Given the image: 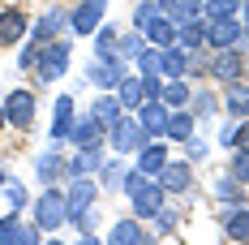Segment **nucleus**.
I'll use <instances>...</instances> for the list:
<instances>
[{
    "label": "nucleus",
    "mask_w": 249,
    "mask_h": 245,
    "mask_svg": "<svg viewBox=\"0 0 249 245\" xmlns=\"http://www.w3.org/2000/svg\"><path fill=\"white\" fill-rule=\"evenodd\" d=\"M124 189L133 198V215H138V220H155V211L163 207V185H159L155 176H142V172L133 168L124 176Z\"/></svg>",
    "instance_id": "obj_1"
},
{
    "label": "nucleus",
    "mask_w": 249,
    "mask_h": 245,
    "mask_svg": "<svg viewBox=\"0 0 249 245\" xmlns=\"http://www.w3.org/2000/svg\"><path fill=\"white\" fill-rule=\"evenodd\" d=\"M69 220V202H65V189H43L39 202H35V224H39V232H52V228H60V224Z\"/></svg>",
    "instance_id": "obj_2"
},
{
    "label": "nucleus",
    "mask_w": 249,
    "mask_h": 245,
    "mask_svg": "<svg viewBox=\"0 0 249 245\" xmlns=\"http://www.w3.org/2000/svg\"><path fill=\"white\" fill-rule=\"evenodd\" d=\"M69 56H73V43H65V39H52V43H43V48H39V56H35L39 77H43V82H56V77L69 69Z\"/></svg>",
    "instance_id": "obj_3"
},
{
    "label": "nucleus",
    "mask_w": 249,
    "mask_h": 245,
    "mask_svg": "<svg viewBox=\"0 0 249 245\" xmlns=\"http://www.w3.org/2000/svg\"><path fill=\"white\" fill-rule=\"evenodd\" d=\"M107 142H112V151L129 155V151H138L142 142H146V133H142L138 116H129V112H124V116H121L116 125H107Z\"/></svg>",
    "instance_id": "obj_4"
},
{
    "label": "nucleus",
    "mask_w": 249,
    "mask_h": 245,
    "mask_svg": "<svg viewBox=\"0 0 249 245\" xmlns=\"http://www.w3.org/2000/svg\"><path fill=\"white\" fill-rule=\"evenodd\" d=\"M103 13H107V0H77V9L69 13V26H73L77 35H95Z\"/></svg>",
    "instance_id": "obj_5"
},
{
    "label": "nucleus",
    "mask_w": 249,
    "mask_h": 245,
    "mask_svg": "<svg viewBox=\"0 0 249 245\" xmlns=\"http://www.w3.org/2000/svg\"><path fill=\"white\" fill-rule=\"evenodd\" d=\"M4 116H9V125H18V129H35V95L30 91H9Z\"/></svg>",
    "instance_id": "obj_6"
},
{
    "label": "nucleus",
    "mask_w": 249,
    "mask_h": 245,
    "mask_svg": "<svg viewBox=\"0 0 249 245\" xmlns=\"http://www.w3.org/2000/svg\"><path fill=\"white\" fill-rule=\"evenodd\" d=\"M39 241V224H22L18 211H9L0 220V245H35Z\"/></svg>",
    "instance_id": "obj_7"
},
{
    "label": "nucleus",
    "mask_w": 249,
    "mask_h": 245,
    "mask_svg": "<svg viewBox=\"0 0 249 245\" xmlns=\"http://www.w3.org/2000/svg\"><path fill=\"white\" fill-rule=\"evenodd\" d=\"M77 121V108L69 95L56 99V108H52V147H60V142H69V129H73Z\"/></svg>",
    "instance_id": "obj_8"
},
{
    "label": "nucleus",
    "mask_w": 249,
    "mask_h": 245,
    "mask_svg": "<svg viewBox=\"0 0 249 245\" xmlns=\"http://www.w3.org/2000/svg\"><path fill=\"white\" fill-rule=\"evenodd\" d=\"M95 198H99V185H95L90 176H69V189H65V202H69V215L86 211V207H90Z\"/></svg>",
    "instance_id": "obj_9"
},
{
    "label": "nucleus",
    "mask_w": 249,
    "mask_h": 245,
    "mask_svg": "<svg viewBox=\"0 0 249 245\" xmlns=\"http://www.w3.org/2000/svg\"><path fill=\"white\" fill-rule=\"evenodd\" d=\"M124 77V65L116 56H95V65H90V82L99 86V91H116Z\"/></svg>",
    "instance_id": "obj_10"
},
{
    "label": "nucleus",
    "mask_w": 249,
    "mask_h": 245,
    "mask_svg": "<svg viewBox=\"0 0 249 245\" xmlns=\"http://www.w3.org/2000/svg\"><path fill=\"white\" fill-rule=\"evenodd\" d=\"M103 133H107V125L90 112V116H82V121H73V129H69V142H73L77 151L82 147H99L103 142Z\"/></svg>",
    "instance_id": "obj_11"
},
{
    "label": "nucleus",
    "mask_w": 249,
    "mask_h": 245,
    "mask_svg": "<svg viewBox=\"0 0 249 245\" xmlns=\"http://www.w3.org/2000/svg\"><path fill=\"white\" fill-rule=\"evenodd\" d=\"M138 125H142L146 138H163V129H168V108H163V99L142 103V108H138Z\"/></svg>",
    "instance_id": "obj_12"
},
{
    "label": "nucleus",
    "mask_w": 249,
    "mask_h": 245,
    "mask_svg": "<svg viewBox=\"0 0 249 245\" xmlns=\"http://www.w3.org/2000/svg\"><path fill=\"white\" fill-rule=\"evenodd\" d=\"M241 69H245L241 48H219V52H215V60H211V74L219 77V82H236V77H241Z\"/></svg>",
    "instance_id": "obj_13"
},
{
    "label": "nucleus",
    "mask_w": 249,
    "mask_h": 245,
    "mask_svg": "<svg viewBox=\"0 0 249 245\" xmlns=\"http://www.w3.org/2000/svg\"><path fill=\"white\" fill-rule=\"evenodd\" d=\"M206 43L219 52V48H236L241 43V22L236 18H219V22L206 26Z\"/></svg>",
    "instance_id": "obj_14"
},
{
    "label": "nucleus",
    "mask_w": 249,
    "mask_h": 245,
    "mask_svg": "<svg viewBox=\"0 0 249 245\" xmlns=\"http://www.w3.org/2000/svg\"><path fill=\"white\" fill-rule=\"evenodd\" d=\"M30 22H26L22 9H0V43H22Z\"/></svg>",
    "instance_id": "obj_15"
},
{
    "label": "nucleus",
    "mask_w": 249,
    "mask_h": 245,
    "mask_svg": "<svg viewBox=\"0 0 249 245\" xmlns=\"http://www.w3.org/2000/svg\"><path fill=\"white\" fill-rule=\"evenodd\" d=\"M159 74L163 77H185L189 74V52L172 43V48H159Z\"/></svg>",
    "instance_id": "obj_16"
},
{
    "label": "nucleus",
    "mask_w": 249,
    "mask_h": 245,
    "mask_svg": "<svg viewBox=\"0 0 249 245\" xmlns=\"http://www.w3.org/2000/svg\"><path fill=\"white\" fill-rule=\"evenodd\" d=\"M194 125H198L194 112L172 108V112H168V129H163V138H172V142H189V138H194Z\"/></svg>",
    "instance_id": "obj_17"
},
{
    "label": "nucleus",
    "mask_w": 249,
    "mask_h": 245,
    "mask_svg": "<svg viewBox=\"0 0 249 245\" xmlns=\"http://www.w3.org/2000/svg\"><path fill=\"white\" fill-rule=\"evenodd\" d=\"M176 30H180V26H176L168 13H159V18H150V22H146L142 35H146L155 48H172V43H176Z\"/></svg>",
    "instance_id": "obj_18"
},
{
    "label": "nucleus",
    "mask_w": 249,
    "mask_h": 245,
    "mask_svg": "<svg viewBox=\"0 0 249 245\" xmlns=\"http://www.w3.org/2000/svg\"><path fill=\"white\" fill-rule=\"evenodd\" d=\"M224 232L232 237V241H245V237H249V207H245V202H228Z\"/></svg>",
    "instance_id": "obj_19"
},
{
    "label": "nucleus",
    "mask_w": 249,
    "mask_h": 245,
    "mask_svg": "<svg viewBox=\"0 0 249 245\" xmlns=\"http://www.w3.org/2000/svg\"><path fill=\"white\" fill-rule=\"evenodd\" d=\"M159 185H163V194L172 189V194H185L189 185H194V172H189V164H163V172H159Z\"/></svg>",
    "instance_id": "obj_20"
},
{
    "label": "nucleus",
    "mask_w": 249,
    "mask_h": 245,
    "mask_svg": "<svg viewBox=\"0 0 249 245\" xmlns=\"http://www.w3.org/2000/svg\"><path fill=\"white\" fill-rule=\"evenodd\" d=\"M60 26H69V13H65V9H48V13L35 22V35H30V39L43 48V43H52V35H56Z\"/></svg>",
    "instance_id": "obj_21"
},
{
    "label": "nucleus",
    "mask_w": 249,
    "mask_h": 245,
    "mask_svg": "<svg viewBox=\"0 0 249 245\" xmlns=\"http://www.w3.org/2000/svg\"><path fill=\"white\" fill-rule=\"evenodd\" d=\"M206 18H189V22H180V30H176V43L185 52H198L202 43H206Z\"/></svg>",
    "instance_id": "obj_22"
},
{
    "label": "nucleus",
    "mask_w": 249,
    "mask_h": 245,
    "mask_svg": "<svg viewBox=\"0 0 249 245\" xmlns=\"http://www.w3.org/2000/svg\"><path fill=\"white\" fill-rule=\"evenodd\" d=\"M107 241H112V245H138V241H146V228H142V220L133 215V220H121V224H112Z\"/></svg>",
    "instance_id": "obj_23"
},
{
    "label": "nucleus",
    "mask_w": 249,
    "mask_h": 245,
    "mask_svg": "<svg viewBox=\"0 0 249 245\" xmlns=\"http://www.w3.org/2000/svg\"><path fill=\"white\" fill-rule=\"evenodd\" d=\"M163 164H168V147L150 142V147L138 151V172H142V176H159V172H163Z\"/></svg>",
    "instance_id": "obj_24"
},
{
    "label": "nucleus",
    "mask_w": 249,
    "mask_h": 245,
    "mask_svg": "<svg viewBox=\"0 0 249 245\" xmlns=\"http://www.w3.org/2000/svg\"><path fill=\"white\" fill-rule=\"evenodd\" d=\"M116 99H121L124 112H138L142 103H146V95H142V77H121V86H116Z\"/></svg>",
    "instance_id": "obj_25"
},
{
    "label": "nucleus",
    "mask_w": 249,
    "mask_h": 245,
    "mask_svg": "<svg viewBox=\"0 0 249 245\" xmlns=\"http://www.w3.org/2000/svg\"><path fill=\"white\" fill-rule=\"evenodd\" d=\"M99 168H103V151L99 147H82V155L65 168V176H90V172H99Z\"/></svg>",
    "instance_id": "obj_26"
},
{
    "label": "nucleus",
    "mask_w": 249,
    "mask_h": 245,
    "mask_svg": "<svg viewBox=\"0 0 249 245\" xmlns=\"http://www.w3.org/2000/svg\"><path fill=\"white\" fill-rule=\"evenodd\" d=\"M163 108L172 112V108H185L189 103V86H185V77H163Z\"/></svg>",
    "instance_id": "obj_27"
},
{
    "label": "nucleus",
    "mask_w": 249,
    "mask_h": 245,
    "mask_svg": "<svg viewBox=\"0 0 249 245\" xmlns=\"http://www.w3.org/2000/svg\"><path fill=\"white\" fill-rule=\"evenodd\" d=\"M224 103H228V112H232L236 121H245V116H249V86H241V82H228Z\"/></svg>",
    "instance_id": "obj_28"
},
{
    "label": "nucleus",
    "mask_w": 249,
    "mask_h": 245,
    "mask_svg": "<svg viewBox=\"0 0 249 245\" xmlns=\"http://www.w3.org/2000/svg\"><path fill=\"white\" fill-rule=\"evenodd\" d=\"M90 112H95V116H99L103 125H116V121H121V116H124L121 99H116V95H107V91H103V95L95 99V108H90Z\"/></svg>",
    "instance_id": "obj_29"
},
{
    "label": "nucleus",
    "mask_w": 249,
    "mask_h": 245,
    "mask_svg": "<svg viewBox=\"0 0 249 245\" xmlns=\"http://www.w3.org/2000/svg\"><path fill=\"white\" fill-rule=\"evenodd\" d=\"M163 13L180 26V22H189V18H202V0H168V4H163Z\"/></svg>",
    "instance_id": "obj_30"
},
{
    "label": "nucleus",
    "mask_w": 249,
    "mask_h": 245,
    "mask_svg": "<svg viewBox=\"0 0 249 245\" xmlns=\"http://www.w3.org/2000/svg\"><path fill=\"white\" fill-rule=\"evenodd\" d=\"M60 172H65V168H60V159H56V151H43V155L35 159V176H39L43 185H52Z\"/></svg>",
    "instance_id": "obj_31"
},
{
    "label": "nucleus",
    "mask_w": 249,
    "mask_h": 245,
    "mask_svg": "<svg viewBox=\"0 0 249 245\" xmlns=\"http://www.w3.org/2000/svg\"><path fill=\"white\" fill-rule=\"evenodd\" d=\"M202 9H206V22H219L241 13V0H202Z\"/></svg>",
    "instance_id": "obj_32"
},
{
    "label": "nucleus",
    "mask_w": 249,
    "mask_h": 245,
    "mask_svg": "<svg viewBox=\"0 0 249 245\" xmlns=\"http://www.w3.org/2000/svg\"><path fill=\"white\" fill-rule=\"evenodd\" d=\"M116 52H121V39H116V30H112V26L95 30V56H116Z\"/></svg>",
    "instance_id": "obj_33"
},
{
    "label": "nucleus",
    "mask_w": 249,
    "mask_h": 245,
    "mask_svg": "<svg viewBox=\"0 0 249 245\" xmlns=\"http://www.w3.org/2000/svg\"><path fill=\"white\" fill-rule=\"evenodd\" d=\"M189 103H194V116H202V121L215 116V99L206 95V91H189Z\"/></svg>",
    "instance_id": "obj_34"
},
{
    "label": "nucleus",
    "mask_w": 249,
    "mask_h": 245,
    "mask_svg": "<svg viewBox=\"0 0 249 245\" xmlns=\"http://www.w3.org/2000/svg\"><path fill=\"white\" fill-rule=\"evenodd\" d=\"M232 176L241 181V185H249V147H236V155H232Z\"/></svg>",
    "instance_id": "obj_35"
},
{
    "label": "nucleus",
    "mask_w": 249,
    "mask_h": 245,
    "mask_svg": "<svg viewBox=\"0 0 249 245\" xmlns=\"http://www.w3.org/2000/svg\"><path fill=\"white\" fill-rule=\"evenodd\" d=\"M159 13H163V9H159L155 0H138V9H133V26L146 30V22H150V18H159Z\"/></svg>",
    "instance_id": "obj_36"
},
{
    "label": "nucleus",
    "mask_w": 249,
    "mask_h": 245,
    "mask_svg": "<svg viewBox=\"0 0 249 245\" xmlns=\"http://www.w3.org/2000/svg\"><path fill=\"white\" fill-rule=\"evenodd\" d=\"M4 198H9V211H18V215H22V207H26V185H22V181H4Z\"/></svg>",
    "instance_id": "obj_37"
},
{
    "label": "nucleus",
    "mask_w": 249,
    "mask_h": 245,
    "mask_svg": "<svg viewBox=\"0 0 249 245\" xmlns=\"http://www.w3.org/2000/svg\"><path fill=\"white\" fill-rule=\"evenodd\" d=\"M99 185H103V189L124 185V168H121V164H103V168H99Z\"/></svg>",
    "instance_id": "obj_38"
},
{
    "label": "nucleus",
    "mask_w": 249,
    "mask_h": 245,
    "mask_svg": "<svg viewBox=\"0 0 249 245\" xmlns=\"http://www.w3.org/2000/svg\"><path fill=\"white\" fill-rule=\"evenodd\" d=\"M224 147H249V125H228L224 129Z\"/></svg>",
    "instance_id": "obj_39"
},
{
    "label": "nucleus",
    "mask_w": 249,
    "mask_h": 245,
    "mask_svg": "<svg viewBox=\"0 0 249 245\" xmlns=\"http://www.w3.org/2000/svg\"><path fill=\"white\" fill-rule=\"evenodd\" d=\"M138 65L142 74H159V48H138Z\"/></svg>",
    "instance_id": "obj_40"
},
{
    "label": "nucleus",
    "mask_w": 249,
    "mask_h": 245,
    "mask_svg": "<svg viewBox=\"0 0 249 245\" xmlns=\"http://www.w3.org/2000/svg\"><path fill=\"white\" fill-rule=\"evenodd\" d=\"M236 185H241V181H236V176L228 172V176L219 181V185H215V189H219V198H224V202H241V198H236Z\"/></svg>",
    "instance_id": "obj_41"
},
{
    "label": "nucleus",
    "mask_w": 249,
    "mask_h": 245,
    "mask_svg": "<svg viewBox=\"0 0 249 245\" xmlns=\"http://www.w3.org/2000/svg\"><path fill=\"white\" fill-rule=\"evenodd\" d=\"M142 95H146V99H159V95H163V82H159L155 74H142Z\"/></svg>",
    "instance_id": "obj_42"
},
{
    "label": "nucleus",
    "mask_w": 249,
    "mask_h": 245,
    "mask_svg": "<svg viewBox=\"0 0 249 245\" xmlns=\"http://www.w3.org/2000/svg\"><path fill=\"white\" fill-rule=\"evenodd\" d=\"M138 48H142V35H129V39H121V52L116 56H138Z\"/></svg>",
    "instance_id": "obj_43"
},
{
    "label": "nucleus",
    "mask_w": 249,
    "mask_h": 245,
    "mask_svg": "<svg viewBox=\"0 0 249 245\" xmlns=\"http://www.w3.org/2000/svg\"><path fill=\"white\" fill-rule=\"evenodd\" d=\"M155 224H159L163 232H172V224H176V211H163V207H159V211H155Z\"/></svg>",
    "instance_id": "obj_44"
},
{
    "label": "nucleus",
    "mask_w": 249,
    "mask_h": 245,
    "mask_svg": "<svg viewBox=\"0 0 249 245\" xmlns=\"http://www.w3.org/2000/svg\"><path fill=\"white\" fill-rule=\"evenodd\" d=\"M35 56H39V43L30 39V43L22 48V69H30V65H35Z\"/></svg>",
    "instance_id": "obj_45"
},
{
    "label": "nucleus",
    "mask_w": 249,
    "mask_h": 245,
    "mask_svg": "<svg viewBox=\"0 0 249 245\" xmlns=\"http://www.w3.org/2000/svg\"><path fill=\"white\" fill-rule=\"evenodd\" d=\"M189 155H194V159H206V142H202V138H189Z\"/></svg>",
    "instance_id": "obj_46"
},
{
    "label": "nucleus",
    "mask_w": 249,
    "mask_h": 245,
    "mask_svg": "<svg viewBox=\"0 0 249 245\" xmlns=\"http://www.w3.org/2000/svg\"><path fill=\"white\" fill-rule=\"evenodd\" d=\"M245 9V48H249V4H241Z\"/></svg>",
    "instance_id": "obj_47"
},
{
    "label": "nucleus",
    "mask_w": 249,
    "mask_h": 245,
    "mask_svg": "<svg viewBox=\"0 0 249 245\" xmlns=\"http://www.w3.org/2000/svg\"><path fill=\"white\" fill-rule=\"evenodd\" d=\"M4 125H9V116H4V103H0V133H4Z\"/></svg>",
    "instance_id": "obj_48"
},
{
    "label": "nucleus",
    "mask_w": 249,
    "mask_h": 245,
    "mask_svg": "<svg viewBox=\"0 0 249 245\" xmlns=\"http://www.w3.org/2000/svg\"><path fill=\"white\" fill-rule=\"evenodd\" d=\"M163 4H168V0H159V9H163Z\"/></svg>",
    "instance_id": "obj_49"
},
{
    "label": "nucleus",
    "mask_w": 249,
    "mask_h": 245,
    "mask_svg": "<svg viewBox=\"0 0 249 245\" xmlns=\"http://www.w3.org/2000/svg\"><path fill=\"white\" fill-rule=\"evenodd\" d=\"M0 185H4V172H0Z\"/></svg>",
    "instance_id": "obj_50"
},
{
    "label": "nucleus",
    "mask_w": 249,
    "mask_h": 245,
    "mask_svg": "<svg viewBox=\"0 0 249 245\" xmlns=\"http://www.w3.org/2000/svg\"><path fill=\"white\" fill-rule=\"evenodd\" d=\"M155 4H159V0H155Z\"/></svg>",
    "instance_id": "obj_51"
}]
</instances>
